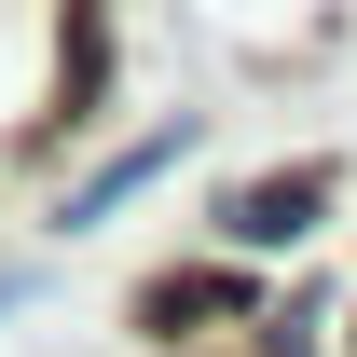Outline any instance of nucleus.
I'll list each match as a JSON object with an SVG mask.
<instances>
[{
    "label": "nucleus",
    "instance_id": "obj_2",
    "mask_svg": "<svg viewBox=\"0 0 357 357\" xmlns=\"http://www.w3.org/2000/svg\"><path fill=\"white\" fill-rule=\"evenodd\" d=\"M178 151H192V124H151V137H137V151H110V165H96V178H83V192H69V220H110V206H124L137 178H165V165H178Z\"/></svg>",
    "mask_w": 357,
    "mask_h": 357
},
{
    "label": "nucleus",
    "instance_id": "obj_3",
    "mask_svg": "<svg viewBox=\"0 0 357 357\" xmlns=\"http://www.w3.org/2000/svg\"><path fill=\"white\" fill-rule=\"evenodd\" d=\"M0 316H14V275H0Z\"/></svg>",
    "mask_w": 357,
    "mask_h": 357
},
{
    "label": "nucleus",
    "instance_id": "obj_1",
    "mask_svg": "<svg viewBox=\"0 0 357 357\" xmlns=\"http://www.w3.org/2000/svg\"><path fill=\"white\" fill-rule=\"evenodd\" d=\"M316 192H330L316 165H289V178H248V192L220 206V234H234V248H303V234H316Z\"/></svg>",
    "mask_w": 357,
    "mask_h": 357
}]
</instances>
